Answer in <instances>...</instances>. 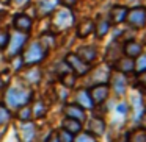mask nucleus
I'll use <instances>...</instances> for the list:
<instances>
[{
	"instance_id": "1",
	"label": "nucleus",
	"mask_w": 146,
	"mask_h": 142,
	"mask_svg": "<svg viewBox=\"0 0 146 142\" xmlns=\"http://www.w3.org/2000/svg\"><path fill=\"white\" fill-rule=\"evenodd\" d=\"M33 98V92L24 84H13L5 92V106L16 111L17 108L30 103Z\"/></svg>"
},
{
	"instance_id": "2",
	"label": "nucleus",
	"mask_w": 146,
	"mask_h": 142,
	"mask_svg": "<svg viewBox=\"0 0 146 142\" xmlns=\"http://www.w3.org/2000/svg\"><path fill=\"white\" fill-rule=\"evenodd\" d=\"M47 52L42 48V45L39 42H33V44L29 45L25 52L22 55V64L24 66H36L39 64L42 60L46 58Z\"/></svg>"
},
{
	"instance_id": "3",
	"label": "nucleus",
	"mask_w": 146,
	"mask_h": 142,
	"mask_svg": "<svg viewBox=\"0 0 146 142\" xmlns=\"http://www.w3.org/2000/svg\"><path fill=\"white\" fill-rule=\"evenodd\" d=\"M64 63L69 66L71 72L76 73L77 77H83V75H86V73L90 72V64L85 63L83 60H80L76 53H69V55H68L66 60H64Z\"/></svg>"
},
{
	"instance_id": "4",
	"label": "nucleus",
	"mask_w": 146,
	"mask_h": 142,
	"mask_svg": "<svg viewBox=\"0 0 146 142\" xmlns=\"http://www.w3.org/2000/svg\"><path fill=\"white\" fill-rule=\"evenodd\" d=\"M130 27L133 28H143L146 25V10L143 7H135L132 10H127L126 19Z\"/></svg>"
},
{
	"instance_id": "5",
	"label": "nucleus",
	"mask_w": 146,
	"mask_h": 142,
	"mask_svg": "<svg viewBox=\"0 0 146 142\" xmlns=\"http://www.w3.org/2000/svg\"><path fill=\"white\" fill-rule=\"evenodd\" d=\"M25 35H27V33H16L13 38L10 36V41H8L7 47H5L8 58H14L16 55H19V52L22 50L24 44H25V41H27V36Z\"/></svg>"
},
{
	"instance_id": "6",
	"label": "nucleus",
	"mask_w": 146,
	"mask_h": 142,
	"mask_svg": "<svg viewBox=\"0 0 146 142\" xmlns=\"http://www.w3.org/2000/svg\"><path fill=\"white\" fill-rule=\"evenodd\" d=\"M17 141L19 142H33L36 136V125L30 120V122H21L17 126Z\"/></svg>"
},
{
	"instance_id": "7",
	"label": "nucleus",
	"mask_w": 146,
	"mask_h": 142,
	"mask_svg": "<svg viewBox=\"0 0 146 142\" xmlns=\"http://www.w3.org/2000/svg\"><path fill=\"white\" fill-rule=\"evenodd\" d=\"M90 97H91L93 103L96 105H102L105 100L108 98V94H110V88L104 83H99V84H94L91 89H90Z\"/></svg>"
},
{
	"instance_id": "8",
	"label": "nucleus",
	"mask_w": 146,
	"mask_h": 142,
	"mask_svg": "<svg viewBox=\"0 0 146 142\" xmlns=\"http://www.w3.org/2000/svg\"><path fill=\"white\" fill-rule=\"evenodd\" d=\"M72 24V14L68 10H61L55 14L54 20H52V25L57 31H64L66 28H69V25Z\"/></svg>"
},
{
	"instance_id": "9",
	"label": "nucleus",
	"mask_w": 146,
	"mask_h": 142,
	"mask_svg": "<svg viewBox=\"0 0 146 142\" xmlns=\"http://www.w3.org/2000/svg\"><path fill=\"white\" fill-rule=\"evenodd\" d=\"M63 113L66 117H71V119H76L79 122H85L86 120V113L82 106H79L77 103H66L63 106Z\"/></svg>"
},
{
	"instance_id": "10",
	"label": "nucleus",
	"mask_w": 146,
	"mask_h": 142,
	"mask_svg": "<svg viewBox=\"0 0 146 142\" xmlns=\"http://www.w3.org/2000/svg\"><path fill=\"white\" fill-rule=\"evenodd\" d=\"M108 78H110V84H111V88H113V91L116 92L118 95H124L126 86H127L126 78H124V73H121V72L111 73Z\"/></svg>"
},
{
	"instance_id": "11",
	"label": "nucleus",
	"mask_w": 146,
	"mask_h": 142,
	"mask_svg": "<svg viewBox=\"0 0 146 142\" xmlns=\"http://www.w3.org/2000/svg\"><path fill=\"white\" fill-rule=\"evenodd\" d=\"M88 133L93 134L94 137H99V136H104L105 133V122L101 117H93L88 122Z\"/></svg>"
},
{
	"instance_id": "12",
	"label": "nucleus",
	"mask_w": 146,
	"mask_h": 142,
	"mask_svg": "<svg viewBox=\"0 0 146 142\" xmlns=\"http://www.w3.org/2000/svg\"><path fill=\"white\" fill-rule=\"evenodd\" d=\"M13 25L19 33H29L32 28V19L27 14H17V16H14Z\"/></svg>"
},
{
	"instance_id": "13",
	"label": "nucleus",
	"mask_w": 146,
	"mask_h": 142,
	"mask_svg": "<svg viewBox=\"0 0 146 142\" xmlns=\"http://www.w3.org/2000/svg\"><path fill=\"white\" fill-rule=\"evenodd\" d=\"M115 69H116V72H121V73L133 72V58H129V56L118 58L115 61Z\"/></svg>"
},
{
	"instance_id": "14",
	"label": "nucleus",
	"mask_w": 146,
	"mask_h": 142,
	"mask_svg": "<svg viewBox=\"0 0 146 142\" xmlns=\"http://www.w3.org/2000/svg\"><path fill=\"white\" fill-rule=\"evenodd\" d=\"M55 7H57V0H39L38 8H36V14L39 17H46L50 13H54Z\"/></svg>"
},
{
	"instance_id": "15",
	"label": "nucleus",
	"mask_w": 146,
	"mask_h": 142,
	"mask_svg": "<svg viewBox=\"0 0 146 142\" xmlns=\"http://www.w3.org/2000/svg\"><path fill=\"white\" fill-rule=\"evenodd\" d=\"M76 100H77V105L82 106L85 111L94 108V103H93L91 97H90V92L86 91V89H79V92H77V95H76Z\"/></svg>"
},
{
	"instance_id": "16",
	"label": "nucleus",
	"mask_w": 146,
	"mask_h": 142,
	"mask_svg": "<svg viewBox=\"0 0 146 142\" xmlns=\"http://www.w3.org/2000/svg\"><path fill=\"white\" fill-rule=\"evenodd\" d=\"M77 56L80 58V60H83L85 63H93V61L96 60V56H98V52H96L94 47H91V45H85V47H80L79 50H77Z\"/></svg>"
},
{
	"instance_id": "17",
	"label": "nucleus",
	"mask_w": 146,
	"mask_h": 142,
	"mask_svg": "<svg viewBox=\"0 0 146 142\" xmlns=\"http://www.w3.org/2000/svg\"><path fill=\"white\" fill-rule=\"evenodd\" d=\"M61 128L69 131L71 134L77 136L82 131V122H79V120H76V119H71V117H64L63 123H61Z\"/></svg>"
},
{
	"instance_id": "18",
	"label": "nucleus",
	"mask_w": 146,
	"mask_h": 142,
	"mask_svg": "<svg viewBox=\"0 0 146 142\" xmlns=\"http://www.w3.org/2000/svg\"><path fill=\"white\" fill-rule=\"evenodd\" d=\"M22 78H24V81L30 83V84H38V83L41 81V72H39L38 67L29 66V69L24 72Z\"/></svg>"
},
{
	"instance_id": "19",
	"label": "nucleus",
	"mask_w": 146,
	"mask_h": 142,
	"mask_svg": "<svg viewBox=\"0 0 146 142\" xmlns=\"http://www.w3.org/2000/svg\"><path fill=\"white\" fill-rule=\"evenodd\" d=\"M123 52L126 53V56L135 60L138 55H141V44H138V42H135V41H127L123 47Z\"/></svg>"
},
{
	"instance_id": "20",
	"label": "nucleus",
	"mask_w": 146,
	"mask_h": 142,
	"mask_svg": "<svg viewBox=\"0 0 146 142\" xmlns=\"http://www.w3.org/2000/svg\"><path fill=\"white\" fill-rule=\"evenodd\" d=\"M126 14H127V8L121 7V5H116L110 10V19L113 24H121L124 19H126Z\"/></svg>"
},
{
	"instance_id": "21",
	"label": "nucleus",
	"mask_w": 146,
	"mask_h": 142,
	"mask_svg": "<svg viewBox=\"0 0 146 142\" xmlns=\"http://www.w3.org/2000/svg\"><path fill=\"white\" fill-rule=\"evenodd\" d=\"M16 117H17L19 122H30V120H33L32 119V106H30V103L17 108L16 109Z\"/></svg>"
},
{
	"instance_id": "22",
	"label": "nucleus",
	"mask_w": 146,
	"mask_h": 142,
	"mask_svg": "<svg viewBox=\"0 0 146 142\" xmlns=\"http://www.w3.org/2000/svg\"><path fill=\"white\" fill-rule=\"evenodd\" d=\"M127 142H146V130L135 128L127 133Z\"/></svg>"
},
{
	"instance_id": "23",
	"label": "nucleus",
	"mask_w": 146,
	"mask_h": 142,
	"mask_svg": "<svg viewBox=\"0 0 146 142\" xmlns=\"http://www.w3.org/2000/svg\"><path fill=\"white\" fill-rule=\"evenodd\" d=\"M46 113H47V108H46L44 101L38 100L33 103L32 106V119H42V117L46 116Z\"/></svg>"
},
{
	"instance_id": "24",
	"label": "nucleus",
	"mask_w": 146,
	"mask_h": 142,
	"mask_svg": "<svg viewBox=\"0 0 146 142\" xmlns=\"http://www.w3.org/2000/svg\"><path fill=\"white\" fill-rule=\"evenodd\" d=\"M91 31H94V24H93V20H83L79 25V28H77V36L79 38H86Z\"/></svg>"
},
{
	"instance_id": "25",
	"label": "nucleus",
	"mask_w": 146,
	"mask_h": 142,
	"mask_svg": "<svg viewBox=\"0 0 146 142\" xmlns=\"http://www.w3.org/2000/svg\"><path fill=\"white\" fill-rule=\"evenodd\" d=\"M60 80H61V84L64 86L66 89H71L76 86V80H77V75L76 73H72L69 70V72L63 73V75H60Z\"/></svg>"
},
{
	"instance_id": "26",
	"label": "nucleus",
	"mask_w": 146,
	"mask_h": 142,
	"mask_svg": "<svg viewBox=\"0 0 146 142\" xmlns=\"http://www.w3.org/2000/svg\"><path fill=\"white\" fill-rule=\"evenodd\" d=\"M94 31H96V36H98L99 39H102L108 31V22L104 19H99L98 24L94 25Z\"/></svg>"
},
{
	"instance_id": "27",
	"label": "nucleus",
	"mask_w": 146,
	"mask_h": 142,
	"mask_svg": "<svg viewBox=\"0 0 146 142\" xmlns=\"http://www.w3.org/2000/svg\"><path fill=\"white\" fill-rule=\"evenodd\" d=\"M133 72L137 73L146 72V55H138L133 60Z\"/></svg>"
},
{
	"instance_id": "28",
	"label": "nucleus",
	"mask_w": 146,
	"mask_h": 142,
	"mask_svg": "<svg viewBox=\"0 0 146 142\" xmlns=\"http://www.w3.org/2000/svg\"><path fill=\"white\" fill-rule=\"evenodd\" d=\"M39 44L42 45V48H44L46 52H49V48L54 47V45H55L54 33H44V35L41 36V42H39Z\"/></svg>"
},
{
	"instance_id": "29",
	"label": "nucleus",
	"mask_w": 146,
	"mask_h": 142,
	"mask_svg": "<svg viewBox=\"0 0 146 142\" xmlns=\"http://www.w3.org/2000/svg\"><path fill=\"white\" fill-rule=\"evenodd\" d=\"M119 53H121V48H118L116 44H111L110 47H108V52H107V60L108 61H116L118 58H121Z\"/></svg>"
},
{
	"instance_id": "30",
	"label": "nucleus",
	"mask_w": 146,
	"mask_h": 142,
	"mask_svg": "<svg viewBox=\"0 0 146 142\" xmlns=\"http://www.w3.org/2000/svg\"><path fill=\"white\" fill-rule=\"evenodd\" d=\"M72 142H96V137L93 134H90L88 131H86V133L80 131L79 134H77V137L74 136V141Z\"/></svg>"
},
{
	"instance_id": "31",
	"label": "nucleus",
	"mask_w": 146,
	"mask_h": 142,
	"mask_svg": "<svg viewBox=\"0 0 146 142\" xmlns=\"http://www.w3.org/2000/svg\"><path fill=\"white\" fill-rule=\"evenodd\" d=\"M57 137H58V141H60V142H72L74 141V134H71V133L66 131L64 128L58 130Z\"/></svg>"
},
{
	"instance_id": "32",
	"label": "nucleus",
	"mask_w": 146,
	"mask_h": 142,
	"mask_svg": "<svg viewBox=\"0 0 146 142\" xmlns=\"http://www.w3.org/2000/svg\"><path fill=\"white\" fill-rule=\"evenodd\" d=\"M8 120H10V111L7 106L0 105V125H7Z\"/></svg>"
},
{
	"instance_id": "33",
	"label": "nucleus",
	"mask_w": 146,
	"mask_h": 142,
	"mask_svg": "<svg viewBox=\"0 0 146 142\" xmlns=\"http://www.w3.org/2000/svg\"><path fill=\"white\" fill-rule=\"evenodd\" d=\"M10 41V33L7 31L5 28H0V48H5Z\"/></svg>"
},
{
	"instance_id": "34",
	"label": "nucleus",
	"mask_w": 146,
	"mask_h": 142,
	"mask_svg": "<svg viewBox=\"0 0 146 142\" xmlns=\"http://www.w3.org/2000/svg\"><path fill=\"white\" fill-rule=\"evenodd\" d=\"M11 2H13V3L16 5L17 8H25L27 5H29L30 0H11Z\"/></svg>"
},
{
	"instance_id": "35",
	"label": "nucleus",
	"mask_w": 146,
	"mask_h": 142,
	"mask_svg": "<svg viewBox=\"0 0 146 142\" xmlns=\"http://www.w3.org/2000/svg\"><path fill=\"white\" fill-rule=\"evenodd\" d=\"M138 83H140L141 88H146V72L138 73Z\"/></svg>"
},
{
	"instance_id": "36",
	"label": "nucleus",
	"mask_w": 146,
	"mask_h": 142,
	"mask_svg": "<svg viewBox=\"0 0 146 142\" xmlns=\"http://www.w3.org/2000/svg\"><path fill=\"white\" fill-rule=\"evenodd\" d=\"M140 128L146 130V111L141 114V117H140Z\"/></svg>"
},
{
	"instance_id": "37",
	"label": "nucleus",
	"mask_w": 146,
	"mask_h": 142,
	"mask_svg": "<svg viewBox=\"0 0 146 142\" xmlns=\"http://www.w3.org/2000/svg\"><path fill=\"white\" fill-rule=\"evenodd\" d=\"M61 3H63L66 8H71V7H74V5L77 3V0H61Z\"/></svg>"
},
{
	"instance_id": "38",
	"label": "nucleus",
	"mask_w": 146,
	"mask_h": 142,
	"mask_svg": "<svg viewBox=\"0 0 146 142\" xmlns=\"http://www.w3.org/2000/svg\"><path fill=\"white\" fill-rule=\"evenodd\" d=\"M44 142H60V141H58L57 134H55V133H52V134H49V137L46 139Z\"/></svg>"
},
{
	"instance_id": "39",
	"label": "nucleus",
	"mask_w": 146,
	"mask_h": 142,
	"mask_svg": "<svg viewBox=\"0 0 146 142\" xmlns=\"http://www.w3.org/2000/svg\"><path fill=\"white\" fill-rule=\"evenodd\" d=\"M3 136H5V126H3V130H0V139L3 137Z\"/></svg>"
},
{
	"instance_id": "40",
	"label": "nucleus",
	"mask_w": 146,
	"mask_h": 142,
	"mask_svg": "<svg viewBox=\"0 0 146 142\" xmlns=\"http://www.w3.org/2000/svg\"><path fill=\"white\" fill-rule=\"evenodd\" d=\"M10 2H11V0H0V3H3V5H8Z\"/></svg>"
},
{
	"instance_id": "41",
	"label": "nucleus",
	"mask_w": 146,
	"mask_h": 142,
	"mask_svg": "<svg viewBox=\"0 0 146 142\" xmlns=\"http://www.w3.org/2000/svg\"><path fill=\"white\" fill-rule=\"evenodd\" d=\"M2 89H3V80L0 78V91H2Z\"/></svg>"
}]
</instances>
